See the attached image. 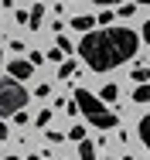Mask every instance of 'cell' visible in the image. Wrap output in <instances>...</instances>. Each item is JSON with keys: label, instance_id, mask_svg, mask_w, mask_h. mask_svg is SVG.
<instances>
[{"label": "cell", "instance_id": "7", "mask_svg": "<svg viewBox=\"0 0 150 160\" xmlns=\"http://www.w3.org/2000/svg\"><path fill=\"white\" fill-rule=\"evenodd\" d=\"M72 28H75V31H92V28H96V21L82 14V17H72Z\"/></svg>", "mask_w": 150, "mask_h": 160}, {"label": "cell", "instance_id": "16", "mask_svg": "<svg viewBox=\"0 0 150 160\" xmlns=\"http://www.w3.org/2000/svg\"><path fill=\"white\" fill-rule=\"evenodd\" d=\"M133 78H137V82H147L150 72H147V68H137V72H133Z\"/></svg>", "mask_w": 150, "mask_h": 160}, {"label": "cell", "instance_id": "23", "mask_svg": "<svg viewBox=\"0 0 150 160\" xmlns=\"http://www.w3.org/2000/svg\"><path fill=\"white\" fill-rule=\"evenodd\" d=\"M28 160H41V157H28Z\"/></svg>", "mask_w": 150, "mask_h": 160}, {"label": "cell", "instance_id": "18", "mask_svg": "<svg viewBox=\"0 0 150 160\" xmlns=\"http://www.w3.org/2000/svg\"><path fill=\"white\" fill-rule=\"evenodd\" d=\"M143 41H150V21H143Z\"/></svg>", "mask_w": 150, "mask_h": 160}, {"label": "cell", "instance_id": "4", "mask_svg": "<svg viewBox=\"0 0 150 160\" xmlns=\"http://www.w3.org/2000/svg\"><path fill=\"white\" fill-rule=\"evenodd\" d=\"M31 72H34V65H31L28 58H14V62L7 65V75H10V78H17V82H24Z\"/></svg>", "mask_w": 150, "mask_h": 160}, {"label": "cell", "instance_id": "11", "mask_svg": "<svg viewBox=\"0 0 150 160\" xmlns=\"http://www.w3.org/2000/svg\"><path fill=\"white\" fill-rule=\"evenodd\" d=\"M133 10H137V3H130V0H123V3H120V17H130Z\"/></svg>", "mask_w": 150, "mask_h": 160}, {"label": "cell", "instance_id": "9", "mask_svg": "<svg viewBox=\"0 0 150 160\" xmlns=\"http://www.w3.org/2000/svg\"><path fill=\"white\" fill-rule=\"evenodd\" d=\"M140 140H143V147L150 150V116H143V119H140Z\"/></svg>", "mask_w": 150, "mask_h": 160}, {"label": "cell", "instance_id": "10", "mask_svg": "<svg viewBox=\"0 0 150 160\" xmlns=\"http://www.w3.org/2000/svg\"><path fill=\"white\" fill-rule=\"evenodd\" d=\"M133 102H150V85H140L133 92Z\"/></svg>", "mask_w": 150, "mask_h": 160}, {"label": "cell", "instance_id": "21", "mask_svg": "<svg viewBox=\"0 0 150 160\" xmlns=\"http://www.w3.org/2000/svg\"><path fill=\"white\" fill-rule=\"evenodd\" d=\"M0 62H3V48H0Z\"/></svg>", "mask_w": 150, "mask_h": 160}, {"label": "cell", "instance_id": "3", "mask_svg": "<svg viewBox=\"0 0 150 160\" xmlns=\"http://www.w3.org/2000/svg\"><path fill=\"white\" fill-rule=\"evenodd\" d=\"M28 89L17 82V78H0V116H14L17 109H24L28 106Z\"/></svg>", "mask_w": 150, "mask_h": 160}, {"label": "cell", "instance_id": "20", "mask_svg": "<svg viewBox=\"0 0 150 160\" xmlns=\"http://www.w3.org/2000/svg\"><path fill=\"white\" fill-rule=\"evenodd\" d=\"M0 140H7V126L3 123H0Z\"/></svg>", "mask_w": 150, "mask_h": 160}, {"label": "cell", "instance_id": "6", "mask_svg": "<svg viewBox=\"0 0 150 160\" xmlns=\"http://www.w3.org/2000/svg\"><path fill=\"white\" fill-rule=\"evenodd\" d=\"M79 157H82V160H99V157H96V147H92L89 140H79Z\"/></svg>", "mask_w": 150, "mask_h": 160}, {"label": "cell", "instance_id": "12", "mask_svg": "<svg viewBox=\"0 0 150 160\" xmlns=\"http://www.w3.org/2000/svg\"><path fill=\"white\" fill-rule=\"evenodd\" d=\"M116 96H120V89H116V85H106V89H102V99H106V102H113Z\"/></svg>", "mask_w": 150, "mask_h": 160}, {"label": "cell", "instance_id": "8", "mask_svg": "<svg viewBox=\"0 0 150 160\" xmlns=\"http://www.w3.org/2000/svg\"><path fill=\"white\" fill-rule=\"evenodd\" d=\"M58 75H61V78H75V75H79V65H75V62H61Z\"/></svg>", "mask_w": 150, "mask_h": 160}, {"label": "cell", "instance_id": "22", "mask_svg": "<svg viewBox=\"0 0 150 160\" xmlns=\"http://www.w3.org/2000/svg\"><path fill=\"white\" fill-rule=\"evenodd\" d=\"M137 3H150V0H137Z\"/></svg>", "mask_w": 150, "mask_h": 160}, {"label": "cell", "instance_id": "5", "mask_svg": "<svg viewBox=\"0 0 150 160\" xmlns=\"http://www.w3.org/2000/svg\"><path fill=\"white\" fill-rule=\"evenodd\" d=\"M41 17H44V7H41V3H34V7L28 10V28L38 31V28H41Z\"/></svg>", "mask_w": 150, "mask_h": 160}, {"label": "cell", "instance_id": "17", "mask_svg": "<svg viewBox=\"0 0 150 160\" xmlns=\"http://www.w3.org/2000/svg\"><path fill=\"white\" fill-rule=\"evenodd\" d=\"M48 58H51V62H61V58H65V51H61V48H51V51H48Z\"/></svg>", "mask_w": 150, "mask_h": 160}, {"label": "cell", "instance_id": "14", "mask_svg": "<svg viewBox=\"0 0 150 160\" xmlns=\"http://www.w3.org/2000/svg\"><path fill=\"white\" fill-rule=\"evenodd\" d=\"M51 123V109H41V116H38V126H48Z\"/></svg>", "mask_w": 150, "mask_h": 160}, {"label": "cell", "instance_id": "19", "mask_svg": "<svg viewBox=\"0 0 150 160\" xmlns=\"http://www.w3.org/2000/svg\"><path fill=\"white\" fill-rule=\"evenodd\" d=\"M96 3H102V7H113V3H123V0H96Z\"/></svg>", "mask_w": 150, "mask_h": 160}, {"label": "cell", "instance_id": "13", "mask_svg": "<svg viewBox=\"0 0 150 160\" xmlns=\"http://www.w3.org/2000/svg\"><path fill=\"white\" fill-rule=\"evenodd\" d=\"M68 136L79 143V140H85V129H82V126H72V129H68Z\"/></svg>", "mask_w": 150, "mask_h": 160}, {"label": "cell", "instance_id": "15", "mask_svg": "<svg viewBox=\"0 0 150 160\" xmlns=\"http://www.w3.org/2000/svg\"><path fill=\"white\" fill-rule=\"evenodd\" d=\"M58 48H61V51H65V55H68V51H72V41H68V38H65V34H58Z\"/></svg>", "mask_w": 150, "mask_h": 160}, {"label": "cell", "instance_id": "1", "mask_svg": "<svg viewBox=\"0 0 150 160\" xmlns=\"http://www.w3.org/2000/svg\"><path fill=\"white\" fill-rule=\"evenodd\" d=\"M140 48V34L130 28H99V31H85L79 41V55L92 72H109L130 62Z\"/></svg>", "mask_w": 150, "mask_h": 160}, {"label": "cell", "instance_id": "24", "mask_svg": "<svg viewBox=\"0 0 150 160\" xmlns=\"http://www.w3.org/2000/svg\"><path fill=\"white\" fill-rule=\"evenodd\" d=\"M123 160H133V157H123Z\"/></svg>", "mask_w": 150, "mask_h": 160}, {"label": "cell", "instance_id": "2", "mask_svg": "<svg viewBox=\"0 0 150 160\" xmlns=\"http://www.w3.org/2000/svg\"><path fill=\"white\" fill-rule=\"evenodd\" d=\"M75 109L89 119L92 126H99V129H113L116 126V112H109L89 89H79V92H75Z\"/></svg>", "mask_w": 150, "mask_h": 160}]
</instances>
